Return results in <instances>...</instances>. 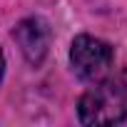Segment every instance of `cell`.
Segmentation results:
<instances>
[{
	"label": "cell",
	"instance_id": "cell-3",
	"mask_svg": "<svg viewBox=\"0 0 127 127\" xmlns=\"http://www.w3.org/2000/svg\"><path fill=\"white\" fill-rule=\"evenodd\" d=\"M13 37L18 40V45H20L23 55L28 57V62H32V65L42 62V57L47 52V45H50V28H47L45 20H40V18L23 20L15 28Z\"/></svg>",
	"mask_w": 127,
	"mask_h": 127
},
{
	"label": "cell",
	"instance_id": "cell-4",
	"mask_svg": "<svg viewBox=\"0 0 127 127\" xmlns=\"http://www.w3.org/2000/svg\"><path fill=\"white\" fill-rule=\"evenodd\" d=\"M3 72H5V57H3V52H0V80H3Z\"/></svg>",
	"mask_w": 127,
	"mask_h": 127
},
{
	"label": "cell",
	"instance_id": "cell-1",
	"mask_svg": "<svg viewBox=\"0 0 127 127\" xmlns=\"http://www.w3.org/2000/svg\"><path fill=\"white\" fill-rule=\"evenodd\" d=\"M82 125H120L127 120V67L117 75H105L77 102Z\"/></svg>",
	"mask_w": 127,
	"mask_h": 127
},
{
	"label": "cell",
	"instance_id": "cell-2",
	"mask_svg": "<svg viewBox=\"0 0 127 127\" xmlns=\"http://www.w3.org/2000/svg\"><path fill=\"white\" fill-rule=\"evenodd\" d=\"M112 60H115V52L105 40L92 37V35H80L72 40L70 62H72V70L77 77H82L87 82L102 80L112 70Z\"/></svg>",
	"mask_w": 127,
	"mask_h": 127
}]
</instances>
